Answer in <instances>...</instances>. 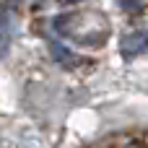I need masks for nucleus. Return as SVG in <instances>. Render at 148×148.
I'll return each instance as SVG.
<instances>
[{"mask_svg": "<svg viewBox=\"0 0 148 148\" xmlns=\"http://www.w3.org/2000/svg\"><path fill=\"white\" fill-rule=\"evenodd\" d=\"M16 8L13 0H3L0 3V60L10 52V42H13V29H16Z\"/></svg>", "mask_w": 148, "mask_h": 148, "instance_id": "nucleus-1", "label": "nucleus"}, {"mask_svg": "<svg viewBox=\"0 0 148 148\" xmlns=\"http://www.w3.org/2000/svg\"><path fill=\"white\" fill-rule=\"evenodd\" d=\"M146 49H148V31L146 29L130 31V34H125V36L120 39V52H122V57H127V60L143 55Z\"/></svg>", "mask_w": 148, "mask_h": 148, "instance_id": "nucleus-2", "label": "nucleus"}, {"mask_svg": "<svg viewBox=\"0 0 148 148\" xmlns=\"http://www.w3.org/2000/svg\"><path fill=\"white\" fill-rule=\"evenodd\" d=\"M49 49H52V55H55V60H57L60 65H65V68L75 65V55H73V52H68V49H62L57 42H52V44H49Z\"/></svg>", "mask_w": 148, "mask_h": 148, "instance_id": "nucleus-3", "label": "nucleus"}, {"mask_svg": "<svg viewBox=\"0 0 148 148\" xmlns=\"http://www.w3.org/2000/svg\"><path fill=\"white\" fill-rule=\"evenodd\" d=\"M117 5L125 13H133V16H138V13L146 10V0H117Z\"/></svg>", "mask_w": 148, "mask_h": 148, "instance_id": "nucleus-4", "label": "nucleus"}, {"mask_svg": "<svg viewBox=\"0 0 148 148\" xmlns=\"http://www.w3.org/2000/svg\"><path fill=\"white\" fill-rule=\"evenodd\" d=\"M57 3H62V5H70V3H81V0H57Z\"/></svg>", "mask_w": 148, "mask_h": 148, "instance_id": "nucleus-5", "label": "nucleus"}]
</instances>
